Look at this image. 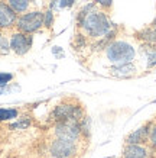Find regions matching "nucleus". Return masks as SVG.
Returning a JSON list of instances; mask_svg holds the SVG:
<instances>
[{
  "instance_id": "7ed1b4c3",
  "label": "nucleus",
  "mask_w": 156,
  "mask_h": 158,
  "mask_svg": "<svg viewBox=\"0 0 156 158\" xmlns=\"http://www.w3.org/2000/svg\"><path fill=\"white\" fill-rule=\"evenodd\" d=\"M80 151V141L55 138L49 144V152L54 158H75Z\"/></svg>"
},
{
  "instance_id": "f8f14e48",
  "label": "nucleus",
  "mask_w": 156,
  "mask_h": 158,
  "mask_svg": "<svg viewBox=\"0 0 156 158\" xmlns=\"http://www.w3.org/2000/svg\"><path fill=\"white\" fill-rule=\"evenodd\" d=\"M137 36H139V39L145 41L147 45H156V28L152 26V25L149 28L140 31V32L137 34Z\"/></svg>"
},
{
  "instance_id": "39448f33",
  "label": "nucleus",
  "mask_w": 156,
  "mask_h": 158,
  "mask_svg": "<svg viewBox=\"0 0 156 158\" xmlns=\"http://www.w3.org/2000/svg\"><path fill=\"white\" fill-rule=\"evenodd\" d=\"M54 134H55V138L70 139V141H80L82 138L80 122L75 119H66L62 120V122H57L54 126Z\"/></svg>"
},
{
  "instance_id": "9b49d317",
  "label": "nucleus",
  "mask_w": 156,
  "mask_h": 158,
  "mask_svg": "<svg viewBox=\"0 0 156 158\" xmlns=\"http://www.w3.org/2000/svg\"><path fill=\"white\" fill-rule=\"evenodd\" d=\"M110 71H111V74H113L114 77H130L136 73V67L133 65L132 62H127V64L114 65Z\"/></svg>"
},
{
  "instance_id": "dca6fc26",
  "label": "nucleus",
  "mask_w": 156,
  "mask_h": 158,
  "mask_svg": "<svg viewBox=\"0 0 156 158\" xmlns=\"http://www.w3.org/2000/svg\"><path fill=\"white\" fill-rule=\"evenodd\" d=\"M10 51V41L3 34H0V55H6Z\"/></svg>"
},
{
  "instance_id": "b1692460",
  "label": "nucleus",
  "mask_w": 156,
  "mask_h": 158,
  "mask_svg": "<svg viewBox=\"0 0 156 158\" xmlns=\"http://www.w3.org/2000/svg\"><path fill=\"white\" fill-rule=\"evenodd\" d=\"M152 26H155V28H156V19L153 20V22H152Z\"/></svg>"
},
{
  "instance_id": "f03ea898",
  "label": "nucleus",
  "mask_w": 156,
  "mask_h": 158,
  "mask_svg": "<svg viewBox=\"0 0 156 158\" xmlns=\"http://www.w3.org/2000/svg\"><path fill=\"white\" fill-rule=\"evenodd\" d=\"M106 55L109 58V61L113 62L114 65H120V64L132 62L134 60L136 51L126 41H113L106 48Z\"/></svg>"
},
{
  "instance_id": "0eeeda50",
  "label": "nucleus",
  "mask_w": 156,
  "mask_h": 158,
  "mask_svg": "<svg viewBox=\"0 0 156 158\" xmlns=\"http://www.w3.org/2000/svg\"><path fill=\"white\" fill-rule=\"evenodd\" d=\"M18 22V13L7 2H0V29H9Z\"/></svg>"
},
{
  "instance_id": "6ab92c4d",
  "label": "nucleus",
  "mask_w": 156,
  "mask_h": 158,
  "mask_svg": "<svg viewBox=\"0 0 156 158\" xmlns=\"http://www.w3.org/2000/svg\"><path fill=\"white\" fill-rule=\"evenodd\" d=\"M52 23H54V13H52V10H46L45 13H43V26H46V28H51Z\"/></svg>"
},
{
  "instance_id": "4468645a",
  "label": "nucleus",
  "mask_w": 156,
  "mask_h": 158,
  "mask_svg": "<svg viewBox=\"0 0 156 158\" xmlns=\"http://www.w3.org/2000/svg\"><path fill=\"white\" fill-rule=\"evenodd\" d=\"M80 126H81V135H82V138L87 139L90 136V128H91V120L88 116H84L80 122Z\"/></svg>"
},
{
  "instance_id": "f3484780",
  "label": "nucleus",
  "mask_w": 156,
  "mask_h": 158,
  "mask_svg": "<svg viewBox=\"0 0 156 158\" xmlns=\"http://www.w3.org/2000/svg\"><path fill=\"white\" fill-rule=\"evenodd\" d=\"M149 51H147V67H155L156 65V47L155 45H149L147 47Z\"/></svg>"
},
{
  "instance_id": "1a4fd4ad",
  "label": "nucleus",
  "mask_w": 156,
  "mask_h": 158,
  "mask_svg": "<svg viewBox=\"0 0 156 158\" xmlns=\"http://www.w3.org/2000/svg\"><path fill=\"white\" fill-rule=\"evenodd\" d=\"M124 158H147L149 152L143 144H126L123 149Z\"/></svg>"
},
{
  "instance_id": "9d476101",
  "label": "nucleus",
  "mask_w": 156,
  "mask_h": 158,
  "mask_svg": "<svg viewBox=\"0 0 156 158\" xmlns=\"http://www.w3.org/2000/svg\"><path fill=\"white\" fill-rule=\"evenodd\" d=\"M149 128H150V123L143 125L139 129L132 132L126 138V144H146L149 139Z\"/></svg>"
},
{
  "instance_id": "423d86ee",
  "label": "nucleus",
  "mask_w": 156,
  "mask_h": 158,
  "mask_svg": "<svg viewBox=\"0 0 156 158\" xmlns=\"http://www.w3.org/2000/svg\"><path fill=\"white\" fill-rule=\"evenodd\" d=\"M32 35L30 34H23V32H14L10 36V49L16 52L18 55H25L29 49L32 48Z\"/></svg>"
},
{
  "instance_id": "2eb2a0df",
  "label": "nucleus",
  "mask_w": 156,
  "mask_h": 158,
  "mask_svg": "<svg viewBox=\"0 0 156 158\" xmlns=\"http://www.w3.org/2000/svg\"><path fill=\"white\" fill-rule=\"evenodd\" d=\"M18 118V110L16 109H5L0 107V120H10Z\"/></svg>"
},
{
  "instance_id": "a211bd4d",
  "label": "nucleus",
  "mask_w": 156,
  "mask_h": 158,
  "mask_svg": "<svg viewBox=\"0 0 156 158\" xmlns=\"http://www.w3.org/2000/svg\"><path fill=\"white\" fill-rule=\"evenodd\" d=\"M147 142H149L152 147H155L156 148V123H150V128H149V139H147Z\"/></svg>"
},
{
  "instance_id": "4be33fe9",
  "label": "nucleus",
  "mask_w": 156,
  "mask_h": 158,
  "mask_svg": "<svg viewBox=\"0 0 156 158\" xmlns=\"http://www.w3.org/2000/svg\"><path fill=\"white\" fill-rule=\"evenodd\" d=\"M77 48H84L85 47V38L84 35H77Z\"/></svg>"
},
{
  "instance_id": "412c9836",
  "label": "nucleus",
  "mask_w": 156,
  "mask_h": 158,
  "mask_svg": "<svg viewBox=\"0 0 156 158\" xmlns=\"http://www.w3.org/2000/svg\"><path fill=\"white\" fill-rule=\"evenodd\" d=\"M94 2L101 7H106V9H110L111 5H113V0H94Z\"/></svg>"
},
{
  "instance_id": "6e6552de",
  "label": "nucleus",
  "mask_w": 156,
  "mask_h": 158,
  "mask_svg": "<svg viewBox=\"0 0 156 158\" xmlns=\"http://www.w3.org/2000/svg\"><path fill=\"white\" fill-rule=\"evenodd\" d=\"M77 105H72V103H61V105L55 106V109L52 110V113L49 115V119L52 122H62V120L71 119L72 115H74V110H75Z\"/></svg>"
},
{
  "instance_id": "ddd939ff",
  "label": "nucleus",
  "mask_w": 156,
  "mask_h": 158,
  "mask_svg": "<svg viewBox=\"0 0 156 158\" xmlns=\"http://www.w3.org/2000/svg\"><path fill=\"white\" fill-rule=\"evenodd\" d=\"M7 3L16 13H25L30 6V0H7Z\"/></svg>"
},
{
  "instance_id": "20e7f679",
  "label": "nucleus",
  "mask_w": 156,
  "mask_h": 158,
  "mask_svg": "<svg viewBox=\"0 0 156 158\" xmlns=\"http://www.w3.org/2000/svg\"><path fill=\"white\" fill-rule=\"evenodd\" d=\"M16 26L20 32L23 34H30L36 32L43 26V12L39 10H33V12H28V13L20 15L18 18Z\"/></svg>"
},
{
  "instance_id": "aec40b11",
  "label": "nucleus",
  "mask_w": 156,
  "mask_h": 158,
  "mask_svg": "<svg viewBox=\"0 0 156 158\" xmlns=\"http://www.w3.org/2000/svg\"><path fill=\"white\" fill-rule=\"evenodd\" d=\"M13 76L10 73H0V87H6L12 81Z\"/></svg>"
},
{
  "instance_id": "393cba45",
  "label": "nucleus",
  "mask_w": 156,
  "mask_h": 158,
  "mask_svg": "<svg viewBox=\"0 0 156 158\" xmlns=\"http://www.w3.org/2000/svg\"><path fill=\"white\" fill-rule=\"evenodd\" d=\"M123 158H124V157H123Z\"/></svg>"
},
{
  "instance_id": "5701e85b",
  "label": "nucleus",
  "mask_w": 156,
  "mask_h": 158,
  "mask_svg": "<svg viewBox=\"0 0 156 158\" xmlns=\"http://www.w3.org/2000/svg\"><path fill=\"white\" fill-rule=\"evenodd\" d=\"M75 0H59V6L61 7H70V6L74 5Z\"/></svg>"
},
{
  "instance_id": "f257e3e1",
  "label": "nucleus",
  "mask_w": 156,
  "mask_h": 158,
  "mask_svg": "<svg viewBox=\"0 0 156 158\" xmlns=\"http://www.w3.org/2000/svg\"><path fill=\"white\" fill-rule=\"evenodd\" d=\"M80 26L84 29V32L91 38H103L104 35H107L113 28L111 20L106 12L98 9H93L91 12L87 13Z\"/></svg>"
}]
</instances>
